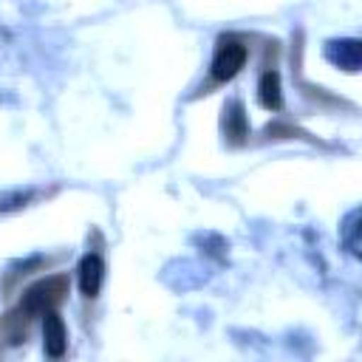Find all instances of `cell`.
Here are the masks:
<instances>
[{
	"instance_id": "6",
	"label": "cell",
	"mask_w": 362,
	"mask_h": 362,
	"mask_svg": "<svg viewBox=\"0 0 362 362\" xmlns=\"http://www.w3.org/2000/svg\"><path fill=\"white\" fill-rule=\"evenodd\" d=\"M260 105L266 110L280 107V76H277V71L263 74V79H260Z\"/></svg>"
},
{
	"instance_id": "2",
	"label": "cell",
	"mask_w": 362,
	"mask_h": 362,
	"mask_svg": "<svg viewBox=\"0 0 362 362\" xmlns=\"http://www.w3.org/2000/svg\"><path fill=\"white\" fill-rule=\"evenodd\" d=\"M246 62V48L235 40H221L218 48H215V57H212V76L218 82L223 79H232Z\"/></svg>"
},
{
	"instance_id": "1",
	"label": "cell",
	"mask_w": 362,
	"mask_h": 362,
	"mask_svg": "<svg viewBox=\"0 0 362 362\" xmlns=\"http://www.w3.org/2000/svg\"><path fill=\"white\" fill-rule=\"evenodd\" d=\"M65 288H68V280H65V277L45 280V283H40V286L28 288V294L23 297L20 311H25V314H45L51 305H57V303L62 300Z\"/></svg>"
},
{
	"instance_id": "5",
	"label": "cell",
	"mask_w": 362,
	"mask_h": 362,
	"mask_svg": "<svg viewBox=\"0 0 362 362\" xmlns=\"http://www.w3.org/2000/svg\"><path fill=\"white\" fill-rule=\"evenodd\" d=\"M42 328H45V354L54 356V359L62 356L65 354V325L51 308L42 317Z\"/></svg>"
},
{
	"instance_id": "7",
	"label": "cell",
	"mask_w": 362,
	"mask_h": 362,
	"mask_svg": "<svg viewBox=\"0 0 362 362\" xmlns=\"http://www.w3.org/2000/svg\"><path fill=\"white\" fill-rule=\"evenodd\" d=\"M356 221H359V209H351L348 212V218H345V223H342V243H345V249L354 255V257H359V240H356Z\"/></svg>"
},
{
	"instance_id": "4",
	"label": "cell",
	"mask_w": 362,
	"mask_h": 362,
	"mask_svg": "<svg viewBox=\"0 0 362 362\" xmlns=\"http://www.w3.org/2000/svg\"><path fill=\"white\" fill-rule=\"evenodd\" d=\"M102 277H105V263L99 255H85L82 263H79V286H82V294L85 297H96L99 294V286H102Z\"/></svg>"
},
{
	"instance_id": "3",
	"label": "cell",
	"mask_w": 362,
	"mask_h": 362,
	"mask_svg": "<svg viewBox=\"0 0 362 362\" xmlns=\"http://www.w3.org/2000/svg\"><path fill=\"white\" fill-rule=\"evenodd\" d=\"M325 59L345 68V71H359V40H328L325 42Z\"/></svg>"
}]
</instances>
